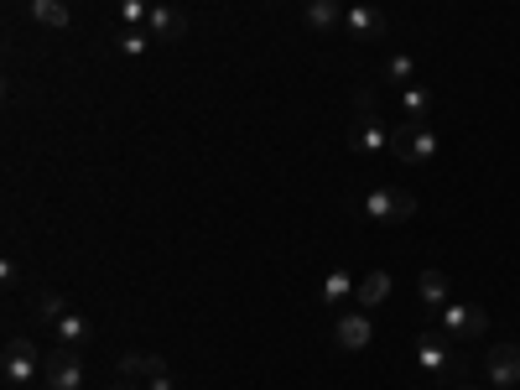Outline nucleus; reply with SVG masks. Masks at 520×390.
Listing matches in <instances>:
<instances>
[{"mask_svg": "<svg viewBox=\"0 0 520 390\" xmlns=\"http://www.w3.org/2000/svg\"><path fill=\"white\" fill-rule=\"evenodd\" d=\"M146 32H151L156 42H182V37H188V16H182L177 6H151Z\"/></svg>", "mask_w": 520, "mask_h": 390, "instance_id": "obj_11", "label": "nucleus"}, {"mask_svg": "<svg viewBox=\"0 0 520 390\" xmlns=\"http://www.w3.org/2000/svg\"><path fill=\"white\" fill-rule=\"evenodd\" d=\"M26 6H32V11H37V6H42V0H26Z\"/></svg>", "mask_w": 520, "mask_h": 390, "instance_id": "obj_28", "label": "nucleus"}, {"mask_svg": "<svg viewBox=\"0 0 520 390\" xmlns=\"http://www.w3.org/2000/svg\"><path fill=\"white\" fill-rule=\"evenodd\" d=\"M354 104H359V115H375L380 94H375V89H359V94H354Z\"/></svg>", "mask_w": 520, "mask_h": 390, "instance_id": "obj_24", "label": "nucleus"}, {"mask_svg": "<svg viewBox=\"0 0 520 390\" xmlns=\"http://www.w3.org/2000/svg\"><path fill=\"white\" fill-rule=\"evenodd\" d=\"M63 312H68V307H63V297H58V292H37V297H32V318H37V323H47V328L58 323Z\"/></svg>", "mask_w": 520, "mask_h": 390, "instance_id": "obj_20", "label": "nucleus"}, {"mask_svg": "<svg viewBox=\"0 0 520 390\" xmlns=\"http://www.w3.org/2000/svg\"><path fill=\"white\" fill-rule=\"evenodd\" d=\"M427 110H432V99H427V89H416V84H406V89H401V115H406V125H422V120H427Z\"/></svg>", "mask_w": 520, "mask_h": 390, "instance_id": "obj_17", "label": "nucleus"}, {"mask_svg": "<svg viewBox=\"0 0 520 390\" xmlns=\"http://www.w3.org/2000/svg\"><path fill=\"white\" fill-rule=\"evenodd\" d=\"M437 323H442V333H448V338H484L489 312L479 302H442L437 307Z\"/></svg>", "mask_w": 520, "mask_h": 390, "instance_id": "obj_3", "label": "nucleus"}, {"mask_svg": "<svg viewBox=\"0 0 520 390\" xmlns=\"http://www.w3.org/2000/svg\"><path fill=\"white\" fill-rule=\"evenodd\" d=\"M32 16H37L42 26H68V6H63V0H42Z\"/></svg>", "mask_w": 520, "mask_h": 390, "instance_id": "obj_23", "label": "nucleus"}, {"mask_svg": "<svg viewBox=\"0 0 520 390\" xmlns=\"http://www.w3.org/2000/svg\"><path fill=\"white\" fill-rule=\"evenodd\" d=\"M42 364H47V354L32 344V338H11V344H6V359H0V375H6V385L11 390H26V385H32L37 375H42Z\"/></svg>", "mask_w": 520, "mask_h": 390, "instance_id": "obj_1", "label": "nucleus"}, {"mask_svg": "<svg viewBox=\"0 0 520 390\" xmlns=\"http://www.w3.org/2000/svg\"><path fill=\"white\" fill-rule=\"evenodd\" d=\"M156 370H167V359L162 354H120V380H151Z\"/></svg>", "mask_w": 520, "mask_h": 390, "instance_id": "obj_14", "label": "nucleus"}, {"mask_svg": "<svg viewBox=\"0 0 520 390\" xmlns=\"http://www.w3.org/2000/svg\"><path fill=\"white\" fill-rule=\"evenodd\" d=\"M344 26H349V37H359V42H380L385 37V16L375 11V6H344Z\"/></svg>", "mask_w": 520, "mask_h": 390, "instance_id": "obj_10", "label": "nucleus"}, {"mask_svg": "<svg viewBox=\"0 0 520 390\" xmlns=\"http://www.w3.org/2000/svg\"><path fill=\"white\" fill-rule=\"evenodd\" d=\"M385 297H390V276H385V271H364L359 286H354V302L370 312V307H380Z\"/></svg>", "mask_w": 520, "mask_h": 390, "instance_id": "obj_13", "label": "nucleus"}, {"mask_svg": "<svg viewBox=\"0 0 520 390\" xmlns=\"http://www.w3.org/2000/svg\"><path fill=\"white\" fill-rule=\"evenodd\" d=\"M401 146V130H385L380 115H354L349 125V151L359 156H385V151H396Z\"/></svg>", "mask_w": 520, "mask_h": 390, "instance_id": "obj_2", "label": "nucleus"}, {"mask_svg": "<svg viewBox=\"0 0 520 390\" xmlns=\"http://www.w3.org/2000/svg\"><path fill=\"white\" fill-rule=\"evenodd\" d=\"M411 359L422 364L427 375H448L453 370V354H448V338H437V333H416V344H411Z\"/></svg>", "mask_w": 520, "mask_h": 390, "instance_id": "obj_8", "label": "nucleus"}, {"mask_svg": "<svg viewBox=\"0 0 520 390\" xmlns=\"http://www.w3.org/2000/svg\"><path fill=\"white\" fill-rule=\"evenodd\" d=\"M416 292H422V302H427V307H442V302H453V297H448V292H453V281H448V271L427 266L422 276H416Z\"/></svg>", "mask_w": 520, "mask_h": 390, "instance_id": "obj_12", "label": "nucleus"}, {"mask_svg": "<svg viewBox=\"0 0 520 390\" xmlns=\"http://www.w3.org/2000/svg\"><path fill=\"white\" fill-rule=\"evenodd\" d=\"M333 338H338V349H349V354L370 349L375 328H370V318H364V307L359 312H338V318H333Z\"/></svg>", "mask_w": 520, "mask_h": 390, "instance_id": "obj_9", "label": "nucleus"}, {"mask_svg": "<svg viewBox=\"0 0 520 390\" xmlns=\"http://www.w3.org/2000/svg\"><path fill=\"white\" fill-rule=\"evenodd\" d=\"M115 42H120V52H125V58H141V52H146L156 37L146 32V26H120V32H115Z\"/></svg>", "mask_w": 520, "mask_h": 390, "instance_id": "obj_19", "label": "nucleus"}, {"mask_svg": "<svg viewBox=\"0 0 520 390\" xmlns=\"http://www.w3.org/2000/svg\"><path fill=\"white\" fill-rule=\"evenodd\" d=\"M52 333H58V344H68V349H78V344H84V338H89V323H84V318H78V312H63V318H58V323H52Z\"/></svg>", "mask_w": 520, "mask_h": 390, "instance_id": "obj_18", "label": "nucleus"}, {"mask_svg": "<svg viewBox=\"0 0 520 390\" xmlns=\"http://www.w3.org/2000/svg\"><path fill=\"white\" fill-rule=\"evenodd\" d=\"M302 16H307L312 32H333V26L344 21V6H338V0H307Z\"/></svg>", "mask_w": 520, "mask_h": 390, "instance_id": "obj_15", "label": "nucleus"}, {"mask_svg": "<svg viewBox=\"0 0 520 390\" xmlns=\"http://www.w3.org/2000/svg\"><path fill=\"white\" fill-rule=\"evenodd\" d=\"M110 390H136V380H120V385H110Z\"/></svg>", "mask_w": 520, "mask_h": 390, "instance_id": "obj_26", "label": "nucleus"}, {"mask_svg": "<svg viewBox=\"0 0 520 390\" xmlns=\"http://www.w3.org/2000/svg\"><path fill=\"white\" fill-rule=\"evenodd\" d=\"M385 78H390V84H411V78H416V63H411V52H390V63H385Z\"/></svg>", "mask_w": 520, "mask_h": 390, "instance_id": "obj_21", "label": "nucleus"}, {"mask_svg": "<svg viewBox=\"0 0 520 390\" xmlns=\"http://www.w3.org/2000/svg\"><path fill=\"white\" fill-rule=\"evenodd\" d=\"M448 390H479V385H463V380H458V385H448Z\"/></svg>", "mask_w": 520, "mask_h": 390, "instance_id": "obj_27", "label": "nucleus"}, {"mask_svg": "<svg viewBox=\"0 0 520 390\" xmlns=\"http://www.w3.org/2000/svg\"><path fill=\"white\" fill-rule=\"evenodd\" d=\"M442 151V136L422 120V125H401V146H396V156L401 162H411V167H427L432 156Z\"/></svg>", "mask_w": 520, "mask_h": 390, "instance_id": "obj_6", "label": "nucleus"}, {"mask_svg": "<svg viewBox=\"0 0 520 390\" xmlns=\"http://www.w3.org/2000/svg\"><path fill=\"white\" fill-rule=\"evenodd\" d=\"M151 21V0H120V26H146Z\"/></svg>", "mask_w": 520, "mask_h": 390, "instance_id": "obj_22", "label": "nucleus"}, {"mask_svg": "<svg viewBox=\"0 0 520 390\" xmlns=\"http://www.w3.org/2000/svg\"><path fill=\"white\" fill-rule=\"evenodd\" d=\"M146 390H177V385H172V375H167V370H156V375L146 380Z\"/></svg>", "mask_w": 520, "mask_h": 390, "instance_id": "obj_25", "label": "nucleus"}, {"mask_svg": "<svg viewBox=\"0 0 520 390\" xmlns=\"http://www.w3.org/2000/svg\"><path fill=\"white\" fill-rule=\"evenodd\" d=\"M354 286H359V281H354L349 271H328V276H323V307L349 302V297H354Z\"/></svg>", "mask_w": 520, "mask_h": 390, "instance_id": "obj_16", "label": "nucleus"}, {"mask_svg": "<svg viewBox=\"0 0 520 390\" xmlns=\"http://www.w3.org/2000/svg\"><path fill=\"white\" fill-rule=\"evenodd\" d=\"M416 214V198L401 193V188H375V193H364V219H375V224H401Z\"/></svg>", "mask_w": 520, "mask_h": 390, "instance_id": "obj_4", "label": "nucleus"}, {"mask_svg": "<svg viewBox=\"0 0 520 390\" xmlns=\"http://www.w3.org/2000/svg\"><path fill=\"white\" fill-rule=\"evenodd\" d=\"M484 380H489L494 390H510V385H520V349H515V344H489Z\"/></svg>", "mask_w": 520, "mask_h": 390, "instance_id": "obj_7", "label": "nucleus"}, {"mask_svg": "<svg viewBox=\"0 0 520 390\" xmlns=\"http://www.w3.org/2000/svg\"><path fill=\"white\" fill-rule=\"evenodd\" d=\"M42 380H47V390H84V359H78V349H68V344L52 349L42 364Z\"/></svg>", "mask_w": 520, "mask_h": 390, "instance_id": "obj_5", "label": "nucleus"}, {"mask_svg": "<svg viewBox=\"0 0 520 390\" xmlns=\"http://www.w3.org/2000/svg\"><path fill=\"white\" fill-rule=\"evenodd\" d=\"M510 390H515V385H510Z\"/></svg>", "mask_w": 520, "mask_h": 390, "instance_id": "obj_29", "label": "nucleus"}]
</instances>
